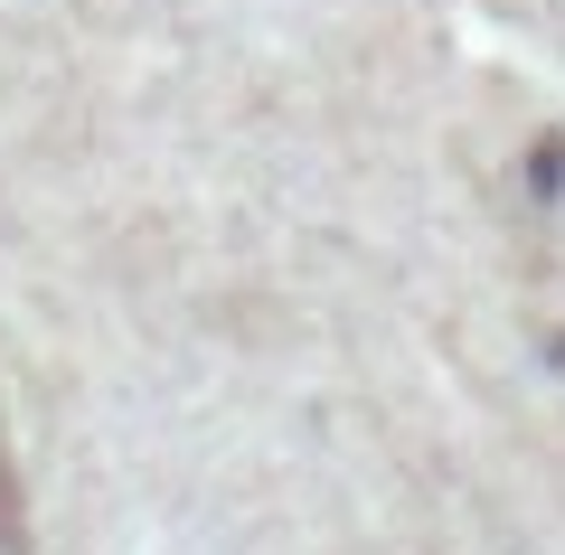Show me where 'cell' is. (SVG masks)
Wrapping results in <instances>:
<instances>
[{"instance_id": "6da1fadb", "label": "cell", "mask_w": 565, "mask_h": 555, "mask_svg": "<svg viewBox=\"0 0 565 555\" xmlns=\"http://www.w3.org/2000/svg\"><path fill=\"white\" fill-rule=\"evenodd\" d=\"M0 555H29V490L10 461V434H0Z\"/></svg>"}]
</instances>
